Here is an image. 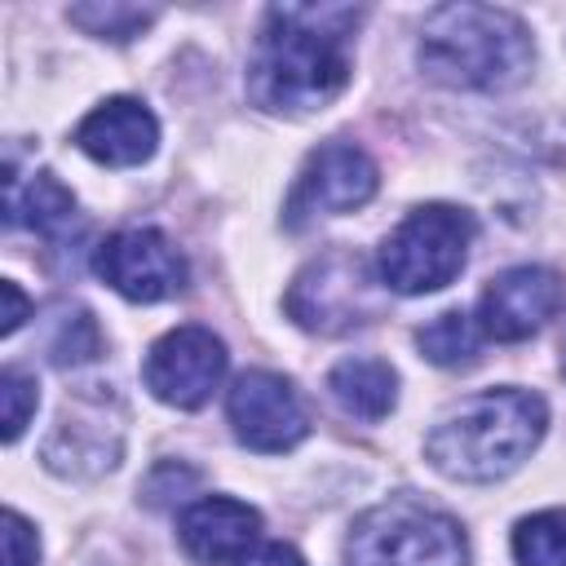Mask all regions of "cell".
I'll use <instances>...</instances> for the list:
<instances>
[{"label":"cell","mask_w":566,"mask_h":566,"mask_svg":"<svg viewBox=\"0 0 566 566\" xmlns=\"http://www.w3.org/2000/svg\"><path fill=\"white\" fill-rule=\"evenodd\" d=\"M363 9L349 4H274L265 13L248 93L265 111H314L349 80V31Z\"/></svg>","instance_id":"cell-1"},{"label":"cell","mask_w":566,"mask_h":566,"mask_svg":"<svg viewBox=\"0 0 566 566\" xmlns=\"http://www.w3.org/2000/svg\"><path fill=\"white\" fill-rule=\"evenodd\" d=\"M548 407L531 389H482L438 420L424 451L455 482H495L513 473L544 438Z\"/></svg>","instance_id":"cell-2"},{"label":"cell","mask_w":566,"mask_h":566,"mask_svg":"<svg viewBox=\"0 0 566 566\" xmlns=\"http://www.w3.org/2000/svg\"><path fill=\"white\" fill-rule=\"evenodd\" d=\"M420 66L447 88H509L531 66V31L509 9L442 4L424 18Z\"/></svg>","instance_id":"cell-3"},{"label":"cell","mask_w":566,"mask_h":566,"mask_svg":"<svg viewBox=\"0 0 566 566\" xmlns=\"http://www.w3.org/2000/svg\"><path fill=\"white\" fill-rule=\"evenodd\" d=\"M345 562L349 566H469V544L451 513L420 504L411 495H394L354 522L345 539Z\"/></svg>","instance_id":"cell-4"},{"label":"cell","mask_w":566,"mask_h":566,"mask_svg":"<svg viewBox=\"0 0 566 566\" xmlns=\"http://www.w3.org/2000/svg\"><path fill=\"white\" fill-rule=\"evenodd\" d=\"M469 243H473V217L464 208L424 203L407 212L380 243V261H376L380 283L402 296L438 292L464 270Z\"/></svg>","instance_id":"cell-5"},{"label":"cell","mask_w":566,"mask_h":566,"mask_svg":"<svg viewBox=\"0 0 566 566\" xmlns=\"http://www.w3.org/2000/svg\"><path fill=\"white\" fill-rule=\"evenodd\" d=\"M376 279L367 261L349 248H332L310 261L287 287V314L323 336H340L376 318Z\"/></svg>","instance_id":"cell-6"},{"label":"cell","mask_w":566,"mask_h":566,"mask_svg":"<svg viewBox=\"0 0 566 566\" xmlns=\"http://www.w3.org/2000/svg\"><path fill=\"white\" fill-rule=\"evenodd\" d=\"M376 186H380V172L367 150H358L349 142H327L305 159V168L287 195L283 221L292 230H305L318 217L354 212L376 195Z\"/></svg>","instance_id":"cell-7"},{"label":"cell","mask_w":566,"mask_h":566,"mask_svg":"<svg viewBox=\"0 0 566 566\" xmlns=\"http://www.w3.org/2000/svg\"><path fill=\"white\" fill-rule=\"evenodd\" d=\"M142 376H146V389L159 402L195 411V407H203L212 398V389L226 376V345L199 323L172 327L168 336H159L150 345Z\"/></svg>","instance_id":"cell-8"},{"label":"cell","mask_w":566,"mask_h":566,"mask_svg":"<svg viewBox=\"0 0 566 566\" xmlns=\"http://www.w3.org/2000/svg\"><path fill=\"white\" fill-rule=\"evenodd\" d=\"M93 270L128 301H168L186 287V261L181 252L150 226H133V230H115L97 256Z\"/></svg>","instance_id":"cell-9"},{"label":"cell","mask_w":566,"mask_h":566,"mask_svg":"<svg viewBox=\"0 0 566 566\" xmlns=\"http://www.w3.org/2000/svg\"><path fill=\"white\" fill-rule=\"evenodd\" d=\"M234 438L252 451H287L310 433V416L301 394L292 389V380H283L279 371H243L226 398Z\"/></svg>","instance_id":"cell-10"},{"label":"cell","mask_w":566,"mask_h":566,"mask_svg":"<svg viewBox=\"0 0 566 566\" xmlns=\"http://www.w3.org/2000/svg\"><path fill=\"white\" fill-rule=\"evenodd\" d=\"M562 301L566 287L548 265H513L486 283L478 301V327L495 340H526L562 310Z\"/></svg>","instance_id":"cell-11"},{"label":"cell","mask_w":566,"mask_h":566,"mask_svg":"<svg viewBox=\"0 0 566 566\" xmlns=\"http://www.w3.org/2000/svg\"><path fill=\"white\" fill-rule=\"evenodd\" d=\"M155 142H159V124L137 97H111L97 111H88L84 124L75 128V146L106 168H133L150 159Z\"/></svg>","instance_id":"cell-12"},{"label":"cell","mask_w":566,"mask_h":566,"mask_svg":"<svg viewBox=\"0 0 566 566\" xmlns=\"http://www.w3.org/2000/svg\"><path fill=\"white\" fill-rule=\"evenodd\" d=\"M181 544L195 562L203 566H226V562H243L248 548L261 535V513L248 509L243 500L230 495H208L199 504H190L177 522Z\"/></svg>","instance_id":"cell-13"},{"label":"cell","mask_w":566,"mask_h":566,"mask_svg":"<svg viewBox=\"0 0 566 566\" xmlns=\"http://www.w3.org/2000/svg\"><path fill=\"white\" fill-rule=\"evenodd\" d=\"M4 212H9V226H31L40 234H57L75 217V195L53 172H31L22 186V177L9 164L4 168Z\"/></svg>","instance_id":"cell-14"},{"label":"cell","mask_w":566,"mask_h":566,"mask_svg":"<svg viewBox=\"0 0 566 566\" xmlns=\"http://www.w3.org/2000/svg\"><path fill=\"white\" fill-rule=\"evenodd\" d=\"M327 389L349 416L380 420V416H389V407L398 398V371L385 358H345L332 367Z\"/></svg>","instance_id":"cell-15"},{"label":"cell","mask_w":566,"mask_h":566,"mask_svg":"<svg viewBox=\"0 0 566 566\" xmlns=\"http://www.w3.org/2000/svg\"><path fill=\"white\" fill-rule=\"evenodd\" d=\"M478 340H482V327L464 310H447V314H438L433 323H424L416 332L420 354L429 363H438V367H464V363H473L478 358Z\"/></svg>","instance_id":"cell-16"},{"label":"cell","mask_w":566,"mask_h":566,"mask_svg":"<svg viewBox=\"0 0 566 566\" xmlns=\"http://www.w3.org/2000/svg\"><path fill=\"white\" fill-rule=\"evenodd\" d=\"M517 566H566V509L531 513L513 526Z\"/></svg>","instance_id":"cell-17"},{"label":"cell","mask_w":566,"mask_h":566,"mask_svg":"<svg viewBox=\"0 0 566 566\" xmlns=\"http://www.w3.org/2000/svg\"><path fill=\"white\" fill-rule=\"evenodd\" d=\"M66 18H71L75 27H84L88 35L128 40V35H137L146 22H155V9H137V4H75Z\"/></svg>","instance_id":"cell-18"},{"label":"cell","mask_w":566,"mask_h":566,"mask_svg":"<svg viewBox=\"0 0 566 566\" xmlns=\"http://www.w3.org/2000/svg\"><path fill=\"white\" fill-rule=\"evenodd\" d=\"M0 398H4V442H13L27 429V416L35 411V380L27 371H18V367H4Z\"/></svg>","instance_id":"cell-19"},{"label":"cell","mask_w":566,"mask_h":566,"mask_svg":"<svg viewBox=\"0 0 566 566\" xmlns=\"http://www.w3.org/2000/svg\"><path fill=\"white\" fill-rule=\"evenodd\" d=\"M97 327H93V318L84 314V310H75V314H66L62 318V327H57V336H53V358L57 363H88L93 354H97Z\"/></svg>","instance_id":"cell-20"},{"label":"cell","mask_w":566,"mask_h":566,"mask_svg":"<svg viewBox=\"0 0 566 566\" xmlns=\"http://www.w3.org/2000/svg\"><path fill=\"white\" fill-rule=\"evenodd\" d=\"M40 539L18 509H4V566H35Z\"/></svg>","instance_id":"cell-21"},{"label":"cell","mask_w":566,"mask_h":566,"mask_svg":"<svg viewBox=\"0 0 566 566\" xmlns=\"http://www.w3.org/2000/svg\"><path fill=\"white\" fill-rule=\"evenodd\" d=\"M0 296H4V314H0V332L13 336L27 318V296L18 292V283H0Z\"/></svg>","instance_id":"cell-22"},{"label":"cell","mask_w":566,"mask_h":566,"mask_svg":"<svg viewBox=\"0 0 566 566\" xmlns=\"http://www.w3.org/2000/svg\"><path fill=\"white\" fill-rule=\"evenodd\" d=\"M239 566H305V557H301L292 544H265V548H256L252 557H243Z\"/></svg>","instance_id":"cell-23"},{"label":"cell","mask_w":566,"mask_h":566,"mask_svg":"<svg viewBox=\"0 0 566 566\" xmlns=\"http://www.w3.org/2000/svg\"><path fill=\"white\" fill-rule=\"evenodd\" d=\"M562 371H566V354H562Z\"/></svg>","instance_id":"cell-24"}]
</instances>
